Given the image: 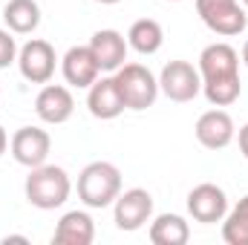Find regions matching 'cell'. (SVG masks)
<instances>
[{
    "mask_svg": "<svg viewBox=\"0 0 248 245\" xmlns=\"http://www.w3.org/2000/svg\"><path fill=\"white\" fill-rule=\"evenodd\" d=\"M199 75H202V95L211 107H231L243 95L240 81V52L225 44H208L199 55Z\"/></svg>",
    "mask_w": 248,
    "mask_h": 245,
    "instance_id": "cell-1",
    "label": "cell"
},
{
    "mask_svg": "<svg viewBox=\"0 0 248 245\" xmlns=\"http://www.w3.org/2000/svg\"><path fill=\"white\" fill-rule=\"evenodd\" d=\"M23 193H26V202L38 211H55L61 208L63 202L69 199L72 193V179L69 173L58 168V165H38V168H29V176L23 182Z\"/></svg>",
    "mask_w": 248,
    "mask_h": 245,
    "instance_id": "cell-2",
    "label": "cell"
},
{
    "mask_svg": "<svg viewBox=\"0 0 248 245\" xmlns=\"http://www.w3.org/2000/svg\"><path fill=\"white\" fill-rule=\"evenodd\" d=\"M122 193V170L113 162H90L78 173V199L87 208H110Z\"/></svg>",
    "mask_w": 248,
    "mask_h": 245,
    "instance_id": "cell-3",
    "label": "cell"
},
{
    "mask_svg": "<svg viewBox=\"0 0 248 245\" xmlns=\"http://www.w3.org/2000/svg\"><path fill=\"white\" fill-rule=\"evenodd\" d=\"M127 110H147L159 98V78L144 63H122L113 72Z\"/></svg>",
    "mask_w": 248,
    "mask_h": 245,
    "instance_id": "cell-4",
    "label": "cell"
},
{
    "mask_svg": "<svg viewBox=\"0 0 248 245\" xmlns=\"http://www.w3.org/2000/svg\"><path fill=\"white\" fill-rule=\"evenodd\" d=\"M196 15L219 38H237L248 26L246 6L240 0H196Z\"/></svg>",
    "mask_w": 248,
    "mask_h": 245,
    "instance_id": "cell-5",
    "label": "cell"
},
{
    "mask_svg": "<svg viewBox=\"0 0 248 245\" xmlns=\"http://www.w3.org/2000/svg\"><path fill=\"white\" fill-rule=\"evenodd\" d=\"M58 66L55 46L44 38H32L17 49V69L29 84H49Z\"/></svg>",
    "mask_w": 248,
    "mask_h": 245,
    "instance_id": "cell-6",
    "label": "cell"
},
{
    "mask_svg": "<svg viewBox=\"0 0 248 245\" xmlns=\"http://www.w3.org/2000/svg\"><path fill=\"white\" fill-rule=\"evenodd\" d=\"M159 92H165V98L176 101V104H187L202 92V75L199 66L190 61H170L165 63L162 75H159Z\"/></svg>",
    "mask_w": 248,
    "mask_h": 245,
    "instance_id": "cell-7",
    "label": "cell"
},
{
    "mask_svg": "<svg viewBox=\"0 0 248 245\" xmlns=\"http://www.w3.org/2000/svg\"><path fill=\"white\" fill-rule=\"evenodd\" d=\"M153 216V196L144 187H130L113 202V219L119 231H139Z\"/></svg>",
    "mask_w": 248,
    "mask_h": 245,
    "instance_id": "cell-8",
    "label": "cell"
},
{
    "mask_svg": "<svg viewBox=\"0 0 248 245\" xmlns=\"http://www.w3.org/2000/svg\"><path fill=\"white\" fill-rule=\"evenodd\" d=\"M9 150L12 159L23 168H38L49 159L52 153V136L41 127H20L15 130V136L9 138Z\"/></svg>",
    "mask_w": 248,
    "mask_h": 245,
    "instance_id": "cell-9",
    "label": "cell"
},
{
    "mask_svg": "<svg viewBox=\"0 0 248 245\" xmlns=\"http://www.w3.org/2000/svg\"><path fill=\"white\" fill-rule=\"evenodd\" d=\"M187 214L202 225H217L228 214V196L219 184L202 182L187 193Z\"/></svg>",
    "mask_w": 248,
    "mask_h": 245,
    "instance_id": "cell-10",
    "label": "cell"
},
{
    "mask_svg": "<svg viewBox=\"0 0 248 245\" xmlns=\"http://www.w3.org/2000/svg\"><path fill=\"white\" fill-rule=\"evenodd\" d=\"M193 133H196V141L205 150H222L237 138V124H234L228 110L214 107V110H208V113H202L196 119Z\"/></svg>",
    "mask_w": 248,
    "mask_h": 245,
    "instance_id": "cell-11",
    "label": "cell"
},
{
    "mask_svg": "<svg viewBox=\"0 0 248 245\" xmlns=\"http://www.w3.org/2000/svg\"><path fill=\"white\" fill-rule=\"evenodd\" d=\"M61 72L63 81L75 90H90L101 78V66L90 46H69L66 55L61 58Z\"/></svg>",
    "mask_w": 248,
    "mask_h": 245,
    "instance_id": "cell-12",
    "label": "cell"
},
{
    "mask_svg": "<svg viewBox=\"0 0 248 245\" xmlns=\"http://www.w3.org/2000/svg\"><path fill=\"white\" fill-rule=\"evenodd\" d=\"M35 113L44 124H63L72 119L75 113V98L69 92V87L63 84H44L38 98H35Z\"/></svg>",
    "mask_w": 248,
    "mask_h": 245,
    "instance_id": "cell-13",
    "label": "cell"
},
{
    "mask_svg": "<svg viewBox=\"0 0 248 245\" xmlns=\"http://www.w3.org/2000/svg\"><path fill=\"white\" fill-rule=\"evenodd\" d=\"M87 110H90L93 119H101V122H113V119H119L124 110H127L113 72L104 75V78H98L87 90Z\"/></svg>",
    "mask_w": 248,
    "mask_h": 245,
    "instance_id": "cell-14",
    "label": "cell"
},
{
    "mask_svg": "<svg viewBox=\"0 0 248 245\" xmlns=\"http://www.w3.org/2000/svg\"><path fill=\"white\" fill-rule=\"evenodd\" d=\"M87 46L93 49V55H95V61L101 66V72H116L122 63H127L130 44H127V38H124L119 29H98L90 38Z\"/></svg>",
    "mask_w": 248,
    "mask_h": 245,
    "instance_id": "cell-15",
    "label": "cell"
},
{
    "mask_svg": "<svg viewBox=\"0 0 248 245\" xmlns=\"http://www.w3.org/2000/svg\"><path fill=\"white\" fill-rule=\"evenodd\" d=\"M95 240V222L87 211H66L52 234V243L58 245H90Z\"/></svg>",
    "mask_w": 248,
    "mask_h": 245,
    "instance_id": "cell-16",
    "label": "cell"
},
{
    "mask_svg": "<svg viewBox=\"0 0 248 245\" xmlns=\"http://www.w3.org/2000/svg\"><path fill=\"white\" fill-rule=\"evenodd\" d=\"M3 23L15 35H32L41 26V6H38V0H6Z\"/></svg>",
    "mask_w": 248,
    "mask_h": 245,
    "instance_id": "cell-17",
    "label": "cell"
},
{
    "mask_svg": "<svg viewBox=\"0 0 248 245\" xmlns=\"http://www.w3.org/2000/svg\"><path fill=\"white\" fill-rule=\"evenodd\" d=\"M147 237L153 245H185L190 240V225L179 214H159L156 219H150Z\"/></svg>",
    "mask_w": 248,
    "mask_h": 245,
    "instance_id": "cell-18",
    "label": "cell"
},
{
    "mask_svg": "<svg viewBox=\"0 0 248 245\" xmlns=\"http://www.w3.org/2000/svg\"><path fill=\"white\" fill-rule=\"evenodd\" d=\"M127 44H130V49H136L139 55H156V52L162 49V44H165V29H162L159 20L141 17V20H136V23L130 26Z\"/></svg>",
    "mask_w": 248,
    "mask_h": 245,
    "instance_id": "cell-19",
    "label": "cell"
},
{
    "mask_svg": "<svg viewBox=\"0 0 248 245\" xmlns=\"http://www.w3.org/2000/svg\"><path fill=\"white\" fill-rule=\"evenodd\" d=\"M222 240L228 245H248V193L234 208H228L222 219Z\"/></svg>",
    "mask_w": 248,
    "mask_h": 245,
    "instance_id": "cell-20",
    "label": "cell"
},
{
    "mask_svg": "<svg viewBox=\"0 0 248 245\" xmlns=\"http://www.w3.org/2000/svg\"><path fill=\"white\" fill-rule=\"evenodd\" d=\"M17 63V41H15V32L9 29H0V69Z\"/></svg>",
    "mask_w": 248,
    "mask_h": 245,
    "instance_id": "cell-21",
    "label": "cell"
},
{
    "mask_svg": "<svg viewBox=\"0 0 248 245\" xmlns=\"http://www.w3.org/2000/svg\"><path fill=\"white\" fill-rule=\"evenodd\" d=\"M237 141H240V153H243V159L248 162V124H243V127H240Z\"/></svg>",
    "mask_w": 248,
    "mask_h": 245,
    "instance_id": "cell-22",
    "label": "cell"
},
{
    "mask_svg": "<svg viewBox=\"0 0 248 245\" xmlns=\"http://www.w3.org/2000/svg\"><path fill=\"white\" fill-rule=\"evenodd\" d=\"M6 150H9V133H6V130H3V124H0V156H3Z\"/></svg>",
    "mask_w": 248,
    "mask_h": 245,
    "instance_id": "cell-23",
    "label": "cell"
},
{
    "mask_svg": "<svg viewBox=\"0 0 248 245\" xmlns=\"http://www.w3.org/2000/svg\"><path fill=\"white\" fill-rule=\"evenodd\" d=\"M9 243H29V237H3V245H9Z\"/></svg>",
    "mask_w": 248,
    "mask_h": 245,
    "instance_id": "cell-24",
    "label": "cell"
},
{
    "mask_svg": "<svg viewBox=\"0 0 248 245\" xmlns=\"http://www.w3.org/2000/svg\"><path fill=\"white\" fill-rule=\"evenodd\" d=\"M243 63H246V66H248V41H246V44H243Z\"/></svg>",
    "mask_w": 248,
    "mask_h": 245,
    "instance_id": "cell-25",
    "label": "cell"
},
{
    "mask_svg": "<svg viewBox=\"0 0 248 245\" xmlns=\"http://www.w3.org/2000/svg\"><path fill=\"white\" fill-rule=\"evenodd\" d=\"M95 3H101V6H116V3H122V0H95Z\"/></svg>",
    "mask_w": 248,
    "mask_h": 245,
    "instance_id": "cell-26",
    "label": "cell"
},
{
    "mask_svg": "<svg viewBox=\"0 0 248 245\" xmlns=\"http://www.w3.org/2000/svg\"><path fill=\"white\" fill-rule=\"evenodd\" d=\"M243 6H246V12H248V0H243Z\"/></svg>",
    "mask_w": 248,
    "mask_h": 245,
    "instance_id": "cell-27",
    "label": "cell"
},
{
    "mask_svg": "<svg viewBox=\"0 0 248 245\" xmlns=\"http://www.w3.org/2000/svg\"><path fill=\"white\" fill-rule=\"evenodd\" d=\"M168 3H182V0H168Z\"/></svg>",
    "mask_w": 248,
    "mask_h": 245,
    "instance_id": "cell-28",
    "label": "cell"
},
{
    "mask_svg": "<svg viewBox=\"0 0 248 245\" xmlns=\"http://www.w3.org/2000/svg\"><path fill=\"white\" fill-rule=\"evenodd\" d=\"M0 3H6V0H0Z\"/></svg>",
    "mask_w": 248,
    "mask_h": 245,
    "instance_id": "cell-29",
    "label": "cell"
}]
</instances>
